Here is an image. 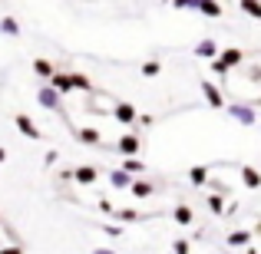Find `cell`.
I'll return each mask as SVG.
<instances>
[{"label":"cell","mask_w":261,"mask_h":254,"mask_svg":"<svg viewBox=\"0 0 261 254\" xmlns=\"http://www.w3.org/2000/svg\"><path fill=\"white\" fill-rule=\"evenodd\" d=\"M7 159V149H0V162H4Z\"/></svg>","instance_id":"cell-30"},{"label":"cell","mask_w":261,"mask_h":254,"mask_svg":"<svg viewBox=\"0 0 261 254\" xmlns=\"http://www.w3.org/2000/svg\"><path fill=\"white\" fill-rule=\"evenodd\" d=\"M60 96H63V93H60V89L50 83V86H43V89L37 93V102H40L43 109H60V102H63Z\"/></svg>","instance_id":"cell-1"},{"label":"cell","mask_w":261,"mask_h":254,"mask_svg":"<svg viewBox=\"0 0 261 254\" xmlns=\"http://www.w3.org/2000/svg\"><path fill=\"white\" fill-rule=\"evenodd\" d=\"M212 70H215V73H222V76H225V73H228V66H225V63H222V60H218V57H215V60H212Z\"/></svg>","instance_id":"cell-28"},{"label":"cell","mask_w":261,"mask_h":254,"mask_svg":"<svg viewBox=\"0 0 261 254\" xmlns=\"http://www.w3.org/2000/svg\"><path fill=\"white\" fill-rule=\"evenodd\" d=\"M248 241H251L248 231H231V235H228V244H231V248H245Z\"/></svg>","instance_id":"cell-17"},{"label":"cell","mask_w":261,"mask_h":254,"mask_svg":"<svg viewBox=\"0 0 261 254\" xmlns=\"http://www.w3.org/2000/svg\"><path fill=\"white\" fill-rule=\"evenodd\" d=\"M202 93H205V99H208L212 109H225V96H222V89L212 83V79H202Z\"/></svg>","instance_id":"cell-2"},{"label":"cell","mask_w":261,"mask_h":254,"mask_svg":"<svg viewBox=\"0 0 261 254\" xmlns=\"http://www.w3.org/2000/svg\"><path fill=\"white\" fill-rule=\"evenodd\" d=\"M208 208L215 211V215H225V202H222V195H208Z\"/></svg>","instance_id":"cell-23"},{"label":"cell","mask_w":261,"mask_h":254,"mask_svg":"<svg viewBox=\"0 0 261 254\" xmlns=\"http://www.w3.org/2000/svg\"><path fill=\"white\" fill-rule=\"evenodd\" d=\"M73 89H83V93H89V89H93V83H89L86 76H80V73H73Z\"/></svg>","instance_id":"cell-25"},{"label":"cell","mask_w":261,"mask_h":254,"mask_svg":"<svg viewBox=\"0 0 261 254\" xmlns=\"http://www.w3.org/2000/svg\"><path fill=\"white\" fill-rule=\"evenodd\" d=\"M76 139L83 142V146H99V142H102V135H99V129L86 126V129H80V132H76Z\"/></svg>","instance_id":"cell-11"},{"label":"cell","mask_w":261,"mask_h":254,"mask_svg":"<svg viewBox=\"0 0 261 254\" xmlns=\"http://www.w3.org/2000/svg\"><path fill=\"white\" fill-rule=\"evenodd\" d=\"M238 172H242V182L248 185V188H261V175H258V172L251 168V165H242Z\"/></svg>","instance_id":"cell-13"},{"label":"cell","mask_w":261,"mask_h":254,"mask_svg":"<svg viewBox=\"0 0 261 254\" xmlns=\"http://www.w3.org/2000/svg\"><path fill=\"white\" fill-rule=\"evenodd\" d=\"M113 116L122 122V126H133L136 119H139V112H136V106H129V102H116L113 106Z\"/></svg>","instance_id":"cell-4"},{"label":"cell","mask_w":261,"mask_h":254,"mask_svg":"<svg viewBox=\"0 0 261 254\" xmlns=\"http://www.w3.org/2000/svg\"><path fill=\"white\" fill-rule=\"evenodd\" d=\"M218 53H222V50H218L215 40H198V43H195V57H202V60H215Z\"/></svg>","instance_id":"cell-6"},{"label":"cell","mask_w":261,"mask_h":254,"mask_svg":"<svg viewBox=\"0 0 261 254\" xmlns=\"http://www.w3.org/2000/svg\"><path fill=\"white\" fill-rule=\"evenodd\" d=\"M218 60H222L225 66H228V70H235V66H242V50H238V46H228V50H222L218 53Z\"/></svg>","instance_id":"cell-7"},{"label":"cell","mask_w":261,"mask_h":254,"mask_svg":"<svg viewBox=\"0 0 261 254\" xmlns=\"http://www.w3.org/2000/svg\"><path fill=\"white\" fill-rule=\"evenodd\" d=\"M172 218H175L178 224H192V208H185V205H182V208H175Z\"/></svg>","instance_id":"cell-22"},{"label":"cell","mask_w":261,"mask_h":254,"mask_svg":"<svg viewBox=\"0 0 261 254\" xmlns=\"http://www.w3.org/2000/svg\"><path fill=\"white\" fill-rule=\"evenodd\" d=\"M109 182H113L116 188H133V172L116 168V172H109Z\"/></svg>","instance_id":"cell-10"},{"label":"cell","mask_w":261,"mask_h":254,"mask_svg":"<svg viewBox=\"0 0 261 254\" xmlns=\"http://www.w3.org/2000/svg\"><path fill=\"white\" fill-rule=\"evenodd\" d=\"M198 10H202L205 17H222V7H218L215 0H198Z\"/></svg>","instance_id":"cell-15"},{"label":"cell","mask_w":261,"mask_h":254,"mask_svg":"<svg viewBox=\"0 0 261 254\" xmlns=\"http://www.w3.org/2000/svg\"><path fill=\"white\" fill-rule=\"evenodd\" d=\"M0 33H7V37H17V33H20V23H17L13 17H4V20H0Z\"/></svg>","instance_id":"cell-18"},{"label":"cell","mask_w":261,"mask_h":254,"mask_svg":"<svg viewBox=\"0 0 261 254\" xmlns=\"http://www.w3.org/2000/svg\"><path fill=\"white\" fill-rule=\"evenodd\" d=\"M159 70H162V63H159V60H149V63L142 66V76H159Z\"/></svg>","instance_id":"cell-24"},{"label":"cell","mask_w":261,"mask_h":254,"mask_svg":"<svg viewBox=\"0 0 261 254\" xmlns=\"http://www.w3.org/2000/svg\"><path fill=\"white\" fill-rule=\"evenodd\" d=\"M189 178H192V185H205V182H208V168H205V165H195V168L189 172Z\"/></svg>","instance_id":"cell-20"},{"label":"cell","mask_w":261,"mask_h":254,"mask_svg":"<svg viewBox=\"0 0 261 254\" xmlns=\"http://www.w3.org/2000/svg\"><path fill=\"white\" fill-rule=\"evenodd\" d=\"M0 224H4V221H0Z\"/></svg>","instance_id":"cell-31"},{"label":"cell","mask_w":261,"mask_h":254,"mask_svg":"<svg viewBox=\"0 0 261 254\" xmlns=\"http://www.w3.org/2000/svg\"><path fill=\"white\" fill-rule=\"evenodd\" d=\"M122 168H126V172H142V162H139V159H133V155H126Z\"/></svg>","instance_id":"cell-26"},{"label":"cell","mask_w":261,"mask_h":254,"mask_svg":"<svg viewBox=\"0 0 261 254\" xmlns=\"http://www.w3.org/2000/svg\"><path fill=\"white\" fill-rule=\"evenodd\" d=\"M172 7H175V10H189V7L198 10V0H172Z\"/></svg>","instance_id":"cell-27"},{"label":"cell","mask_w":261,"mask_h":254,"mask_svg":"<svg viewBox=\"0 0 261 254\" xmlns=\"http://www.w3.org/2000/svg\"><path fill=\"white\" fill-rule=\"evenodd\" d=\"M33 73L43 76V79H50L53 76V63H46V60H33Z\"/></svg>","instance_id":"cell-19"},{"label":"cell","mask_w":261,"mask_h":254,"mask_svg":"<svg viewBox=\"0 0 261 254\" xmlns=\"http://www.w3.org/2000/svg\"><path fill=\"white\" fill-rule=\"evenodd\" d=\"M152 191H155L152 182H133V195H136V198H149Z\"/></svg>","instance_id":"cell-16"},{"label":"cell","mask_w":261,"mask_h":254,"mask_svg":"<svg viewBox=\"0 0 261 254\" xmlns=\"http://www.w3.org/2000/svg\"><path fill=\"white\" fill-rule=\"evenodd\" d=\"M13 122H17V129H20V132L27 135V139H43V132H40V129H37V122H33L30 116L17 112V116H13Z\"/></svg>","instance_id":"cell-3"},{"label":"cell","mask_w":261,"mask_h":254,"mask_svg":"<svg viewBox=\"0 0 261 254\" xmlns=\"http://www.w3.org/2000/svg\"><path fill=\"white\" fill-rule=\"evenodd\" d=\"M113 215L119 218V221H139V215H136L133 208H113Z\"/></svg>","instance_id":"cell-21"},{"label":"cell","mask_w":261,"mask_h":254,"mask_svg":"<svg viewBox=\"0 0 261 254\" xmlns=\"http://www.w3.org/2000/svg\"><path fill=\"white\" fill-rule=\"evenodd\" d=\"M238 7H242L248 17H255V20H261V0H238Z\"/></svg>","instance_id":"cell-14"},{"label":"cell","mask_w":261,"mask_h":254,"mask_svg":"<svg viewBox=\"0 0 261 254\" xmlns=\"http://www.w3.org/2000/svg\"><path fill=\"white\" fill-rule=\"evenodd\" d=\"M50 83L60 89V93H70L73 89V73H53L50 76Z\"/></svg>","instance_id":"cell-12"},{"label":"cell","mask_w":261,"mask_h":254,"mask_svg":"<svg viewBox=\"0 0 261 254\" xmlns=\"http://www.w3.org/2000/svg\"><path fill=\"white\" fill-rule=\"evenodd\" d=\"M225 109H228V116L235 122H242V126H251V122H255V109L251 106H238L235 102V106H225Z\"/></svg>","instance_id":"cell-5"},{"label":"cell","mask_w":261,"mask_h":254,"mask_svg":"<svg viewBox=\"0 0 261 254\" xmlns=\"http://www.w3.org/2000/svg\"><path fill=\"white\" fill-rule=\"evenodd\" d=\"M73 178H76L80 185H93L96 178H99V168H93V165H80L76 172H73Z\"/></svg>","instance_id":"cell-8"},{"label":"cell","mask_w":261,"mask_h":254,"mask_svg":"<svg viewBox=\"0 0 261 254\" xmlns=\"http://www.w3.org/2000/svg\"><path fill=\"white\" fill-rule=\"evenodd\" d=\"M119 152L122 155H136V152H139V135H136V132H126L119 139Z\"/></svg>","instance_id":"cell-9"},{"label":"cell","mask_w":261,"mask_h":254,"mask_svg":"<svg viewBox=\"0 0 261 254\" xmlns=\"http://www.w3.org/2000/svg\"><path fill=\"white\" fill-rule=\"evenodd\" d=\"M172 251H178V254H185V251H192V244H189V241H175V244H172Z\"/></svg>","instance_id":"cell-29"}]
</instances>
